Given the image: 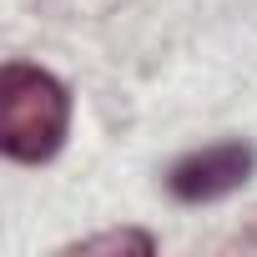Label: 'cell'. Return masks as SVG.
Here are the masks:
<instances>
[{
    "label": "cell",
    "instance_id": "cell-1",
    "mask_svg": "<svg viewBox=\"0 0 257 257\" xmlns=\"http://www.w3.org/2000/svg\"><path fill=\"white\" fill-rule=\"evenodd\" d=\"M71 137V91L31 61L0 71V152L11 162H51Z\"/></svg>",
    "mask_w": 257,
    "mask_h": 257
},
{
    "label": "cell",
    "instance_id": "cell-2",
    "mask_svg": "<svg viewBox=\"0 0 257 257\" xmlns=\"http://www.w3.org/2000/svg\"><path fill=\"white\" fill-rule=\"evenodd\" d=\"M252 167H257V152H252L247 142H217V147H207V152L182 157V162L167 172V187H172L177 202H217V197L247 187Z\"/></svg>",
    "mask_w": 257,
    "mask_h": 257
},
{
    "label": "cell",
    "instance_id": "cell-3",
    "mask_svg": "<svg viewBox=\"0 0 257 257\" xmlns=\"http://www.w3.org/2000/svg\"><path fill=\"white\" fill-rule=\"evenodd\" d=\"M152 247H157V242H152L147 232H106V237L76 242V247H71V257H81V252H86V257H96V252H142V257H147Z\"/></svg>",
    "mask_w": 257,
    "mask_h": 257
}]
</instances>
